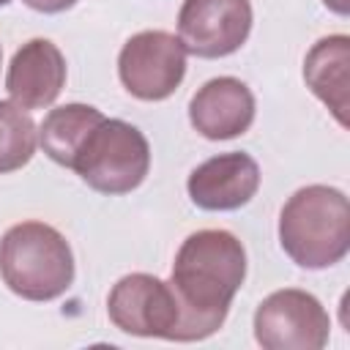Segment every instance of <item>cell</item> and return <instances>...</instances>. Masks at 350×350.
I'll list each match as a JSON object with an SVG mask.
<instances>
[{
  "label": "cell",
  "instance_id": "1",
  "mask_svg": "<svg viewBox=\"0 0 350 350\" xmlns=\"http://www.w3.org/2000/svg\"><path fill=\"white\" fill-rule=\"evenodd\" d=\"M243 279L246 252L232 232H191L180 243L170 276V287L180 309L175 342H197L216 334Z\"/></svg>",
  "mask_w": 350,
  "mask_h": 350
},
{
  "label": "cell",
  "instance_id": "2",
  "mask_svg": "<svg viewBox=\"0 0 350 350\" xmlns=\"http://www.w3.org/2000/svg\"><path fill=\"white\" fill-rule=\"evenodd\" d=\"M279 243L301 268H331L350 249V205L334 186L298 189L279 213Z\"/></svg>",
  "mask_w": 350,
  "mask_h": 350
},
{
  "label": "cell",
  "instance_id": "3",
  "mask_svg": "<svg viewBox=\"0 0 350 350\" xmlns=\"http://www.w3.org/2000/svg\"><path fill=\"white\" fill-rule=\"evenodd\" d=\"M0 276L25 301L60 298L74 282L71 246L44 221L14 224L0 241Z\"/></svg>",
  "mask_w": 350,
  "mask_h": 350
},
{
  "label": "cell",
  "instance_id": "4",
  "mask_svg": "<svg viewBox=\"0 0 350 350\" xmlns=\"http://www.w3.org/2000/svg\"><path fill=\"white\" fill-rule=\"evenodd\" d=\"M71 170L101 194H129L150 170V145L137 126L104 118L85 139Z\"/></svg>",
  "mask_w": 350,
  "mask_h": 350
},
{
  "label": "cell",
  "instance_id": "5",
  "mask_svg": "<svg viewBox=\"0 0 350 350\" xmlns=\"http://www.w3.org/2000/svg\"><path fill=\"white\" fill-rule=\"evenodd\" d=\"M123 88L142 101L170 98L186 74V49L167 30H142L131 36L118 57Z\"/></svg>",
  "mask_w": 350,
  "mask_h": 350
},
{
  "label": "cell",
  "instance_id": "6",
  "mask_svg": "<svg viewBox=\"0 0 350 350\" xmlns=\"http://www.w3.org/2000/svg\"><path fill=\"white\" fill-rule=\"evenodd\" d=\"M328 334V312L306 290H276L254 312V339L265 350H320Z\"/></svg>",
  "mask_w": 350,
  "mask_h": 350
},
{
  "label": "cell",
  "instance_id": "7",
  "mask_svg": "<svg viewBox=\"0 0 350 350\" xmlns=\"http://www.w3.org/2000/svg\"><path fill=\"white\" fill-rule=\"evenodd\" d=\"M107 312L115 328L131 336H161L175 342L180 309L170 282L150 273H129L109 290Z\"/></svg>",
  "mask_w": 350,
  "mask_h": 350
},
{
  "label": "cell",
  "instance_id": "8",
  "mask_svg": "<svg viewBox=\"0 0 350 350\" xmlns=\"http://www.w3.org/2000/svg\"><path fill=\"white\" fill-rule=\"evenodd\" d=\"M252 30L249 0H183L178 38L197 57H224L243 46Z\"/></svg>",
  "mask_w": 350,
  "mask_h": 350
},
{
  "label": "cell",
  "instance_id": "9",
  "mask_svg": "<svg viewBox=\"0 0 350 350\" xmlns=\"http://www.w3.org/2000/svg\"><path fill=\"white\" fill-rule=\"evenodd\" d=\"M189 197L202 211H235L260 189V167L249 153H219L191 170Z\"/></svg>",
  "mask_w": 350,
  "mask_h": 350
},
{
  "label": "cell",
  "instance_id": "10",
  "mask_svg": "<svg viewBox=\"0 0 350 350\" xmlns=\"http://www.w3.org/2000/svg\"><path fill=\"white\" fill-rule=\"evenodd\" d=\"M66 85V57L49 38H30L22 44L8 66L5 90L14 104L25 109L49 107Z\"/></svg>",
  "mask_w": 350,
  "mask_h": 350
},
{
  "label": "cell",
  "instance_id": "11",
  "mask_svg": "<svg viewBox=\"0 0 350 350\" xmlns=\"http://www.w3.org/2000/svg\"><path fill=\"white\" fill-rule=\"evenodd\" d=\"M189 120L205 139H232L254 120V96L235 77L208 79L189 101Z\"/></svg>",
  "mask_w": 350,
  "mask_h": 350
},
{
  "label": "cell",
  "instance_id": "12",
  "mask_svg": "<svg viewBox=\"0 0 350 350\" xmlns=\"http://www.w3.org/2000/svg\"><path fill=\"white\" fill-rule=\"evenodd\" d=\"M347 66L350 38L345 33L320 38L304 60V79L309 90L331 109L342 129H347Z\"/></svg>",
  "mask_w": 350,
  "mask_h": 350
},
{
  "label": "cell",
  "instance_id": "13",
  "mask_svg": "<svg viewBox=\"0 0 350 350\" xmlns=\"http://www.w3.org/2000/svg\"><path fill=\"white\" fill-rule=\"evenodd\" d=\"M101 120L104 115L90 104H63L44 118L38 129V142L52 161L74 167L77 153L82 150L85 139Z\"/></svg>",
  "mask_w": 350,
  "mask_h": 350
},
{
  "label": "cell",
  "instance_id": "14",
  "mask_svg": "<svg viewBox=\"0 0 350 350\" xmlns=\"http://www.w3.org/2000/svg\"><path fill=\"white\" fill-rule=\"evenodd\" d=\"M38 131L25 107L0 101V175L22 170L36 153Z\"/></svg>",
  "mask_w": 350,
  "mask_h": 350
},
{
  "label": "cell",
  "instance_id": "15",
  "mask_svg": "<svg viewBox=\"0 0 350 350\" xmlns=\"http://www.w3.org/2000/svg\"><path fill=\"white\" fill-rule=\"evenodd\" d=\"M77 0H25V5H30L33 11H41V14H60L66 8H71Z\"/></svg>",
  "mask_w": 350,
  "mask_h": 350
},
{
  "label": "cell",
  "instance_id": "16",
  "mask_svg": "<svg viewBox=\"0 0 350 350\" xmlns=\"http://www.w3.org/2000/svg\"><path fill=\"white\" fill-rule=\"evenodd\" d=\"M323 3H325L334 14H339V16H345V14L350 11V3H347V0H323Z\"/></svg>",
  "mask_w": 350,
  "mask_h": 350
},
{
  "label": "cell",
  "instance_id": "17",
  "mask_svg": "<svg viewBox=\"0 0 350 350\" xmlns=\"http://www.w3.org/2000/svg\"><path fill=\"white\" fill-rule=\"evenodd\" d=\"M5 3H11V0H0V5H5Z\"/></svg>",
  "mask_w": 350,
  "mask_h": 350
},
{
  "label": "cell",
  "instance_id": "18",
  "mask_svg": "<svg viewBox=\"0 0 350 350\" xmlns=\"http://www.w3.org/2000/svg\"><path fill=\"white\" fill-rule=\"evenodd\" d=\"M0 60H3V49H0Z\"/></svg>",
  "mask_w": 350,
  "mask_h": 350
}]
</instances>
